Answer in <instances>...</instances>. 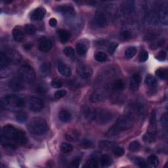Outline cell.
Masks as SVG:
<instances>
[{
    "mask_svg": "<svg viewBox=\"0 0 168 168\" xmlns=\"http://www.w3.org/2000/svg\"><path fill=\"white\" fill-rule=\"evenodd\" d=\"M27 143L25 133L11 125H6L3 127L1 133V144L6 148L15 149L17 145Z\"/></svg>",
    "mask_w": 168,
    "mask_h": 168,
    "instance_id": "obj_1",
    "label": "cell"
},
{
    "mask_svg": "<svg viewBox=\"0 0 168 168\" xmlns=\"http://www.w3.org/2000/svg\"><path fill=\"white\" fill-rule=\"evenodd\" d=\"M28 131L33 135H41L45 134L49 130V126L45 119L42 118H35L29 123L28 126Z\"/></svg>",
    "mask_w": 168,
    "mask_h": 168,
    "instance_id": "obj_2",
    "label": "cell"
},
{
    "mask_svg": "<svg viewBox=\"0 0 168 168\" xmlns=\"http://www.w3.org/2000/svg\"><path fill=\"white\" fill-rule=\"evenodd\" d=\"M25 104V100L16 95H8L1 100V107L4 109L22 108Z\"/></svg>",
    "mask_w": 168,
    "mask_h": 168,
    "instance_id": "obj_3",
    "label": "cell"
},
{
    "mask_svg": "<svg viewBox=\"0 0 168 168\" xmlns=\"http://www.w3.org/2000/svg\"><path fill=\"white\" fill-rule=\"evenodd\" d=\"M18 74L22 80L27 83H32L36 79L35 72L29 66H22L18 70Z\"/></svg>",
    "mask_w": 168,
    "mask_h": 168,
    "instance_id": "obj_4",
    "label": "cell"
},
{
    "mask_svg": "<svg viewBox=\"0 0 168 168\" xmlns=\"http://www.w3.org/2000/svg\"><path fill=\"white\" fill-rule=\"evenodd\" d=\"M134 120L131 116L129 115H124V116H119L116 120V123L115 124L120 131L131 128L133 126Z\"/></svg>",
    "mask_w": 168,
    "mask_h": 168,
    "instance_id": "obj_5",
    "label": "cell"
},
{
    "mask_svg": "<svg viewBox=\"0 0 168 168\" xmlns=\"http://www.w3.org/2000/svg\"><path fill=\"white\" fill-rule=\"evenodd\" d=\"M113 118L114 114L112 112L108 110L102 109L98 110V111L97 110L95 121L100 125H104L111 121Z\"/></svg>",
    "mask_w": 168,
    "mask_h": 168,
    "instance_id": "obj_6",
    "label": "cell"
},
{
    "mask_svg": "<svg viewBox=\"0 0 168 168\" xmlns=\"http://www.w3.org/2000/svg\"><path fill=\"white\" fill-rule=\"evenodd\" d=\"M28 104L30 110L34 112H40L44 108V102L40 98L36 96H32L30 98Z\"/></svg>",
    "mask_w": 168,
    "mask_h": 168,
    "instance_id": "obj_7",
    "label": "cell"
},
{
    "mask_svg": "<svg viewBox=\"0 0 168 168\" xmlns=\"http://www.w3.org/2000/svg\"><path fill=\"white\" fill-rule=\"evenodd\" d=\"M95 25L100 28H104L108 25V19L105 14L101 11H97L94 17Z\"/></svg>",
    "mask_w": 168,
    "mask_h": 168,
    "instance_id": "obj_8",
    "label": "cell"
},
{
    "mask_svg": "<svg viewBox=\"0 0 168 168\" xmlns=\"http://www.w3.org/2000/svg\"><path fill=\"white\" fill-rule=\"evenodd\" d=\"M9 87L14 92H19L24 88V81L21 77H15L9 81Z\"/></svg>",
    "mask_w": 168,
    "mask_h": 168,
    "instance_id": "obj_9",
    "label": "cell"
},
{
    "mask_svg": "<svg viewBox=\"0 0 168 168\" xmlns=\"http://www.w3.org/2000/svg\"><path fill=\"white\" fill-rule=\"evenodd\" d=\"M77 73H78L82 78H89L93 75V70L89 66L80 64L77 66Z\"/></svg>",
    "mask_w": 168,
    "mask_h": 168,
    "instance_id": "obj_10",
    "label": "cell"
},
{
    "mask_svg": "<svg viewBox=\"0 0 168 168\" xmlns=\"http://www.w3.org/2000/svg\"><path fill=\"white\" fill-rule=\"evenodd\" d=\"M6 55L7 56L10 62H13V63H18L22 59V57L20 53L18 51L13 49H9L7 51Z\"/></svg>",
    "mask_w": 168,
    "mask_h": 168,
    "instance_id": "obj_11",
    "label": "cell"
},
{
    "mask_svg": "<svg viewBox=\"0 0 168 168\" xmlns=\"http://www.w3.org/2000/svg\"><path fill=\"white\" fill-rule=\"evenodd\" d=\"M57 12H59L62 15H64L66 16H74L76 15V12L74 9L69 6H61L57 8Z\"/></svg>",
    "mask_w": 168,
    "mask_h": 168,
    "instance_id": "obj_12",
    "label": "cell"
},
{
    "mask_svg": "<svg viewBox=\"0 0 168 168\" xmlns=\"http://www.w3.org/2000/svg\"><path fill=\"white\" fill-rule=\"evenodd\" d=\"M82 112L85 118H87L88 120H95L96 117V113H97V110H95L92 107H89L87 106H85L83 107Z\"/></svg>",
    "mask_w": 168,
    "mask_h": 168,
    "instance_id": "obj_13",
    "label": "cell"
},
{
    "mask_svg": "<svg viewBox=\"0 0 168 168\" xmlns=\"http://www.w3.org/2000/svg\"><path fill=\"white\" fill-rule=\"evenodd\" d=\"M121 7L123 13L129 15L135 10V3L133 1H125L122 3Z\"/></svg>",
    "mask_w": 168,
    "mask_h": 168,
    "instance_id": "obj_14",
    "label": "cell"
},
{
    "mask_svg": "<svg viewBox=\"0 0 168 168\" xmlns=\"http://www.w3.org/2000/svg\"><path fill=\"white\" fill-rule=\"evenodd\" d=\"M141 77L139 74H135L133 75L130 81V85H129V89H130L133 92H135L138 90L139 88V85L141 84Z\"/></svg>",
    "mask_w": 168,
    "mask_h": 168,
    "instance_id": "obj_15",
    "label": "cell"
},
{
    "mask_svg": "<svg viewBox=\"0 0 168 168\" xmlns=\"http://www.w3.org/2000/svg\"><path fill=\"white\" fill-rule=\"evenodd\" d=\"M46 11L45 9L42 7H39L35 9L31 15V19L32 21H40L44 18L45 15Z\"/></svg>",
    "mask_w": 168,
    "mask_h": 168,
    "instance_id": "obj_16",
    "label": "cell"
},
{
    "mask_svg": "<svg viewBox=\"0 0 168 168\" xmlns=\"http://www.w3.org/2000/svg\"><path fill=\"white\" fill-rule=\"evenodd\" d=\"M52 47V42L47 38H42L40 41L39 49L42 52H48L51 50Z\"/></svg>",
    "mask_w": 168,
    "mask_h": 168,
    "instance_id": "obj_17",
    "label": "cell"
},
{
    "mask_svg": "<svg viewBox=\"0 0 168 168\" xmlns=\"http://www.w3.org/2000/svg\"><path fill=\"white\" fill-rule=\"evenodd\" d=\"M104 99V95L101 91L96 90L90 95V100L92 103H100L103 101Z\"/></svg>",
    "mask_w": 168,
    "mask_h": 168,
    "instance_id": "obj_18",
    "label": "cell"
},
{
    "mask_svg": "<svg viewBox=\"0 0 168 168\" xmlns=\"http://www.w3.org/2000/svg\"><path fill=\"white\" fill-rule=\"evenodd\" d=\"M13 36L14 40L17 41H22L25 38V33L21 27L16 26L13 30Z\"/></svg>",
    "mask_w": 168,
    "mask_h": 168,
    "instance_id": "obj_19",
    "label": "cell"
},
{
    "mask_svg": "<svg viewBox=\"0 0 168 168\" xmlns=\"http://www.w3.org/2000/svg\"><path fill=\"white\" fill-rule=\"evenodd\" d=\"M109 88L114 91H122L125 88V83L122 80H116L109 85Z\"/></svg>",
    "mask_w": 168,
    "mask_h": 168,
    "instance_id": "obj_20",
    "label": "cell"
},
{
    "mask_svg": "<svg viewBox=\"0 0 168 168\" xmlns=\"http://www.w3.org/2000/svg\"><path fill=\"white\" fill-rule=\"evenodd\" d=\"M58 70L61 75L65 77H69L72 74L71 70L69 67L62 62H60L58 64Z\"/></svg>",
    "mask_w": 168,
    "mask_h": 168,
    "instance_id": "obj_21",
    "label": "cell"
},
{
    "mask_svg": "<svg viewBox=\"0 0 168 168\" xmlns=\"http://www.w3.org/2000/svg\"><path fill=\"white\" fill-rule=\"evenodd\" d=\"M159 19L162 24L164 25H167L168 24V13L167 6L163 7L159 13Z\"/></svg>",
    "mask_w": 168,
    "mask_h": 168,
    "instance_id": "obj_22",
    "label": "cell"
},
{
    "mask_svg": "<svg viewBox=\"0 0 168 168\" xmlns=\"http://www.w3.org/2000/svg\"><path fill=\"white\" fill-rule=\"evenodd\" d=\"M58 36L59 37L60 41L62 43V44H64V43H66L68 41L70 38V33L69 32H68L66 30L63 29H60L58 32Z\"/></svg>",
    "mask_w": 168,
    "mask_h": 168,
    "instance_id": "obj_23",
    "label": "cell"
},
{
    "mask_svg": "<svg viewBox=\"0 0 168 168\" xmlns=\"http://www.w3.org/2000/svg\"><path fill=\"white\" fill-rule=\"evenodd\" d=\"M59 119L62 122L67 123L70 122L71 119V114L68 110H61L59 114Z\"/></svg>",
    "mask_w": 168,
    "mask_h": 168,
    "instance_id": "obj_24",
    "label": "cell"
},
{
    "mask_svg": "<svg viewBox=\"0 0 168 168\" xmlns=\"http://www.w3.org/2000/svg\"><path fill=\"white\" fill-rule=\"evenodd\" d=\"M11 62L8 59L7 56L3 52L0 53V68L2 70L7 68L10 64Z\"/></svg>",
    "mask_w": 168,
    "mask_h": 168,
    "instance_id": "obj_25",
    "label": "cell"
},
{
    "mask_svg": "<svg viewBox=\"0 0 168 168\" xmlns=\"http://www.w3.org/2000/svg\"><path fill=\"white\" fill-rule=\"evenodd\" d=\"M76 51L78 53V54L84 56L86 54V53L88 51V45H86L85 43L80 41L76 44Z\"/></svg>",
    "mask_w": 168,
    "mask_h": 168,
    "instance_id": "obj_26",
    "label": "cell"
},
{
    "mask_svg": "<svg viewBox=\"0 0 168 168\" xmlns=\"http://www.w3.org/2000/svg\"><path fill=\"white\" fill-rule=\"evenodd\" d=\"M156 114L154 110H153L150 115V128L151 129V131L153 133L156 130L157 127V122H156Z\"/></svg>",
    "mask_w": 168,
    "mask_h": 168,
    "instance_id": "obj_27",
    "label": "cell"
},
{
    "mask_svg": "<svg viewBox=\"0 0 168 168\" xmlns=\"http://www.w3.org/2000/svg\"><path fill=\"white\" fill-rule=\"evenodd\" d=\"M100 164L104 167H109L112 164V160L107 154H104L100 157Z\"/></svg>",
    "mask_w": 168,
    "mask_h": 168,
    "instance_id": "obj_28",
    "label": "cell"
},
{
    "mask_svg": "<svg viewBox=\"0 0 168 168\" xmlns=\"http://www.w3.org/2000/svg\"><path fill=\"white\" fill-rule=\"evenodd\" d=\"M116 147V143L109 141H102L99 143V147L103 149H110Z\"/></svg>",
    "mask_w": 168,
    "mask_h": 168,
    "instance_id": "obj_29",
    "label": "cell"
},
{
    "mask_svg": "<svg viewBox=\"0 0 168 168\" xmlns=\"http://www.w3.org/2000/svg\"><path fill=\"white\" fill-rule=\"evenodd\" d=\"M156 75L160 79L166 80L168 78V70L166 68H159L156 70Z\"/></svg>",
    "mask_w": 168,
    "mask_h": 168,
    "instance_id": "obj_30",
    "label": "cell"
},
{
    "mask_svg": "<svg viewBox=\"0 0 168 168\" xmlns=\"http://www.w3.org/2000/svg\"><path fill=\"white\" fill-rule=\"evenodd\" d=\"M143 141L148 143H154L156 141L155 135L152 132H147L143 135Z\"/></svg>",
    "mask_w": 168,
    "mask_h": 168,
    "instance_id": "obj_31",
    "label": "cell"
},
{
    "mask_svg": "<svg viewBox=\"0 0 168 168\" xmlns=\"http://www.w3.org/2000/svg\"><path fill=\"white\" fill-rule=\"evenodd\" d=\"M61 150L64 153H70L73 150V146L68 143H62L60 146Z\"/></svg>",
    "mask_w": 168,
    "mask_h": 168,
    "instance_id": "obj_32",
    "label": "cell"
},
{
    "mask_svg": "<svg viewBox=\"0 0 168 168\" xmlns=\"http://www.w3.org/2000/svg\"><path fill=\"white\" fill-rule=\"evenodd\" d=\"M137 53V49L135 47H129L125 51V56L127 59H131Z\"/></svg>",
    "mask_w": 168,
    "mask_h": 168,
    "instance_id": "obj_33",
    "label": "cell"
},
{
    "mask_svg": "<svg viewBox=\"0 0 168 168\" xmlns=\"http://www.w3.org/2000/svg\"><path fill=\"white\" fill-rule=\"evenodd\" d=\"M95 59L96 61H98V62H104L107 60L108 56L106 53H105L102 52V51H99V52H97V53L95 54Z\"/></svg>",
    "mask_w": 168,
    "mask_h": 168,
    "instance_id": "obj_34",
    "label": "cell"
},
{
    "mask_svg": "<svg viewBox=\"0 0 168 168\" xmlns=\"http://www.w3.org/2000/svg\"><path fill=\"white\" fill-rule=\"evenodd\" d=\"M16 119L19 123H25L28 119V114L25 112H19L17 114Z\"/></svg>",
    "mask_w": 168,
    "mask_h": 168,
    "instance_id": "obj_35",
    "label": "cell"
},
{
    "mask_svg": "<svg viewBox=\"0 0 168 168\" xmlns=\"http://www.w3.org/2000/svg\"><path fill=\"white\" fill-rule=\"evenodd\" d=\"M148 163L152 167H157L159 165V160L157 156L154 155H151L148 158Z\"/></svg>",
    "mask_w": 168,
    "mask_h": 168,
    "instance_id": "obj_36",
    "label": "cell"
},
{
    "mask_svg": "<svg viewBox=\"0 0 168 168\" xmlns=\"http://www.w3.org/2000/svg\"><path fill=\"white\" fill-rule=\"evenodd\" d=\"M145 83L148 86L152 87V86H154L156 84V80L153 76L150 74H148L146 76Z\"/></svg>",
    "mask_w": 168,
    "mask_h": 168,
    "instance_id": "obj_37",
    "label": "cell"
},
{
    "mask_svg": "<svg viewBox=\"0 0 168 168\" xmlns=\"http://www.w3.org/2000/svg\"><path fill=\"white\" fill-rule=\"evenodd\" d=\"M80 146L81 148H85V149H89V148H92L94 147V144L89 139H84L80 143Z\"/></svg>",
    "mask_w": 168,
    "mask_h": 168,
    "instance_id": "obj_38",
    "label": "cell"
},
{
    "mask_svg": "<svg viewBox=\"0 0 168 168\" xmlns=\"http://www.w3.org/2000/svg\"><path fill=\"white\" fill-rule=\"evenodd\" d=\"M64 53L66 56L71 59H75V52L72 47H66L64 49Z\"/></svg>",
    "mask_w": 168,
    "mask_h": 168,
    "instance_id": "obj_39",
    "label": "cell"
},
{
    "mask_svg": "<svg viewBox=\"0 0 168 168\" xmlns=\"http://www.w3.org/2000/svg\"><path fill=\"white\" fill-rule=\"evenodd\" d=\"M141 148V144L138 141H135L131 142L129 145V150L131 152H137Z\"/></svg>",
    "mask_w": 168,
    "mask_h": 168,
    "instance_id": "obj_40",
    "label": "cell"
},
{
    "mask_svg": "<svg viewBox=\"0 0 168 168\" xmlns=\"http://www.w3.org/2000/svg\"><path fill=\"white\" fill-rule=\"evenodd\" d=\"M98 166H99L98 161L95 158H90V159L87 162H86V164L85 165V167H86L95 168V167H98Z\"/></svg>",
    "mask_w": 168,
    "mask_h": 168,
    "instance_id": "obj_41",
    "label": "cell"
},
{
    "mask_svg": "<svg viewBox=\"0 0 168 168\" xmlns=\"http://www.w3.org/2000/svg\"><path fill=\"white\" fill-rule=\"evenodd\" d=\"M25 32L28 35H33L36 32V27L32 25H26L25 26Z\"/></svg>",
    "mask_w": 168,
    "mask_h": 168,
    "instance_id": "obj_42",
    "label": "cell"
},
{
    "mask_svg": "<svg viewBox=\"0 0 168 168\" xmlns=\"http://www.w3.org/2000/svg\"><path fill=\"white\" fill-rule=\"evenodd\" d=\"M133 162L135 163V164L139 166L140 167L142 168H145L147 167V164L146 161L141 158H135L133 160Z\"/></svg>",
    "mask_w": 168,
    "mask_h": 168,
    "instance_id": "obj_43",
    "label": "cell"
},
{
    "mask_svg": "<svg viewBox=\"0 0 168 168\" xmlns=\"http://www.w3.org/2000/svg\"><path fill=\"white\" fill-rule=\"evenodd\" d=\"M112 152L114 153V154L116 156H122L124 153H125V150L122 147H114L112 148Z\"/></svg>",
    "mask_w": 168,
    "mask_h": 168,
    "instance_id": "obj_44",
    "label": "cell"
},
{
    "mask_svg": "<svg viewBox=\"0 0 168 168\" xmlns=\"http://www.w3.org/2000/svg\"><path fill=\"white\" fill-rule=\"evenodd\" d=\"M132 33L129 30L122 31L120 33V38L123 40H128L132 38Z\"/></svg>",
    "mask_w": 168,
    "mask_h": 168,
    "instance_id": "obj_45",
    "label": "cell"
},
{
    "mask_svg": "<svg viewBox=\"0 0 168 168\" xmlns=\"http://www.w3.org/2000/svg\"><path fill=\"white\" fill-rule=\"evenodd\" d=\"M166 40L164 39H162L158 40L157 42H154L150 45V48L152 49H156L158 48L161 47L165 44Z\"/></svg>",
    "mask_w": 168,
    "mask_h": 168,
    "instance_id": "obj_46",
    "label": "cell"
},
{
    "mask_svg": "<svg viewBox=\"0 0 168 168\" xmlns=\"http://www.w3.org/2000/svg\"><path fill=\"white\" fill-rule=\"evenodd\" d=\"M41 70L44 74H49L51 72V65L48 62H44L41 66Z\"/></svg>",
    "mask_w": 168,
    "mask_h": 168,
    "instance_id": "obj_47",
    "label": "cell"
},
{
    "mask_svg": "<svg viewBox=\"0 0 168 168\" xmlns=\"http://www.w3.org/2000/svg\"><path fill=\"white\" fill-rule=\"evenodd\" d=\"M79 137L78 133L76 131H73L72 133H67L65 135V137L67 141H74L76 139H77Z\"/></svg>",
    "mask_w": 168,
    "mask_h": 168,
    "instance_id": "obj_48",
    "label": "cell"
},
{
    "mask_svg": "<svg viewBox=\"0 0 168 168\" xmlns=\"http://www.w3.org/2000/svg\"><path fill=\"white\" fill-rule=\"evenodd\" d=\"M148 59V53L145 50H142L139 54V59L141 62H145Z\"/></svg>",
    "mask_w": 168,
    "mask_h": 168,
    "instance_id": "obj_49",
    "label": "cell"
},
{
    "mask_svg": "<svg viewBox=\"0 0 168 168\" xmlns=\"http://www.w3.org/2000/svg\"><path fill=\"white\" fill-rule=\"evenodd\" d=\"M51 85L52 87H53L54 88L59 89V88H61L62 86V82L60 80L55 79L51 81Z\"/></svg>",
    "mask_w": 168,
    "mask_h": 168,
    "instance_id": "obj_50",
    "label": "cell"
},
{
    "mask_svg": "<svg viewBox=\"0 0 168 168\" xmlns=\"http://www.w3.org/2000/svg\"><path fill=\"white\" fill-rule=\"evenodd\" d=\"M118 46V44H116V43H112V44H110L108 49V52L109 53V54L112 55L115 52V51L116 50Z\"/></svg>",
    "mask_w": 168,
    "mask_h": 168,
    "instance_id": "obj_51",
    "label": "cell"
},
{
    "mask_svg": "<svg viewBox=\"0 0 168 168\" xmlns=\"http://www.w3.org/2000/svg\"><path fill=\"white\" fill-rule=\"evenodd\" d=\"M67 92H66L65 90H59L57 91V92H55V98L56 99H61L66 95Z\"/></svg>",
    "mask_w": 168,
    "mask_h": 168,
    "instance_id": "obj_52",
    "label": "cell"
},
{
    "mask_svg": "<svg viewBox=\"0 0 168 168\" xmlns=\"http://www.w3.org/2000/svg\"><path fill=\"white\" fill-rule=\"evenodd\" d=\"M160 122L162 123V126L164 127H167V123H168V116H167V112L164 113L162 115L161 119H160Z\"/></svg>",
    "mask_w": 168,
    "mask_h": 168,
    "instance_id": "obj_53",
    "label": "cell"
},
{
    "mask_svg": "<svg viewBox=\"0 0 168 168\" xmlns=\"http://www.w3.org/2000/svg\"><path fill=\"white\" fill-rule=\"evenodd\" d=\"M166 55H167L166 52L164 50H162L159 53H158V55L156 57V59L158 60H159L160 61H164L166 59Z\"/></svg>",
    "mask_w": 168,
    "mask_h": 168,
    "instance_id": "obj_54",
    "label": "cell"
},
{
    "mask_svg": "<svg viewBox=\"0 0 168 168\" xmlns=\"http://www.w3.org/2000/svg\"><path fill=\"white\" fill-rule=\"evenodd\" d=\"M80 162H81V159L80 158H78V157L76 158L75 159H74L71 162L70 167H74V168L78 167L79 166H80Z\"/></svg>",
    "mask_w": 168,
    "mask_h": 168,
    "instance_id": "obj_55",
    "label": "cell"
},
{
    "mask_svg": "<svg viewBox=\"0 0 168 168\" xmlns=\"http://www.w3.org/2000/svg\"><path fill=\"white\" fill-rule=\"evenodd\" d=\"M158 36V34H155V33H149L147 36H145V40H153L156 38Z\"/></svg>",
    "mask_w": 168,
    "mask_h": 168,
    "instance_id": "obj_56",
    "label": "cell"
},
{
    "mask_svg": "<svg viewBox=\"0 0 168 168\" xmlns=\"http://www.w3.org/2000/svg\"><path fill=\"white\" fill-rule=\"evenodd\" d=\"M49 25L52 27H55L57 25V19L55 18H51L50 20H49Z\"/></svg>",
    "mask_w": 168,
    "mask_h": 168,
    "instance_id": "obj_57",
    "label": "cell"
},
{
    "mask_svg": "<svg viewBox=\"0 0 168 168\" xmlns=\"http://www.w3.org/2000/svg\"><path fill=\"white\" fill-rule=\"evenodd\" d=\"M36 92H37L38 93H44L45 92V89L44 88H42V87H39V88H37L36 89Z\"/></svg>",
    "mask_w": 168,
    "mask_h": 168,
    "instance_id": "obj_58",
    "label": "cell"
},
{
    "mask_svg": "<svg viewBox=\"0 0 168 168\" xmlns=\"http://www.w3.org/2000/svg\"><path fill=\"white\" fill-rule=\"evenodd\" d=\"M32 45L31 44H27L25 46H24V47H25V49L26 50H30L32 48Z\"/></svg>",
    "mask_w": 168,
    "mask_h": 168,
    "instance_id": "obj_59",
    "label": "cell"
}]
</instances>
